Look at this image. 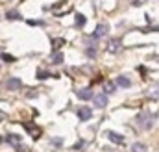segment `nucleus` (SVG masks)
<instances>
[{
  "instance_id": "nucleus-1",
  "label": "nucleus",
  "mask_w": 159,
  "mask_h": 152,
  "mask_svg": "<svg viewBox=\"0 0 159 152\" xmlns=\"http://www.w3.org/2000/svg\"><path fill=\"white\" fill-rule=\"evenodd\" d=\"M137 124L143 126V128H152V124H154V117H152V113H148V112L139 113L137 115Z\"/></svg>"
},
{
  "instance_id": "nucleus-2",
  "label": "nucleus",
  "mask_w": 159,
  "mask_h": 152,
  "mask_svg": "<svg viewBox=\"0 0 159 152\" xmlns=\"http://www.w3.org/2000/svg\"><path fill=\"white\" fill-rule=\"evenodd\" d=\"M93 102H94V108H96V110H104V108L107 106V95H106V93L94 95V97H93Z\"/></svg>"
},
{
  "instance_id": "nucleus-3",
  "label": "nucleus",
  "mask_w": 159,
  "mask_h": 152,
  "mask_svg": "<svg viewBox=\"0 0 159 152\" xmlns=\"http://www.w3.org/2000/svg\"><path fill=\"white\" fill-rule=\"evenodd\" d=\"M20 87H22L20 78L11 76V78H7V80H6V89H9V91H17V89H20Z\"/></svg>"
},
{
  "instance_id": "nucleus-4",
  "label": "nucleus",
  "mask_w": 159,
  "mask_h": 152,
  "mask_svg": "<svg viewBox=\"0 0 159 152\" xmlns=\"http://www.w3.org/2000/svg\"><path fill=\"white\" fill-rule=\"evenodd\" d=\"M78 117L80 121H89L93 117V110L87 108V106H81V108H78Z\"/></svg>"
},
{
  "instance_id": "nucleus-5",
  "label": "nucleus",
  "mask_w": 159,
  "mask_h": 152,
  "mask_svg": "<svg viewBox=\"0 0 159 152\" xmlns=\"http://www.w3.org/2000/svg\"><path fill=\"white\" fill-rule=\"evenodd\" d=\"M120 46H122L120 39H109V43H107V52L115 54V52H119L120 50Z\"/></svg>"
},
{
  "instance_id": "nucleus-6",
  "label": "nucleus",
  "mask_w": 159,
  "mask_h": 152,
  "mask_svg": "<svg viewBox=\"0 0 159 152\" xmlns=\"http://www.w3.org/2000/svg\"><path fill=\"white\" fill-rule=\"evenodd\" d=\"M24 128L30 132V135H32L34 139H39V135L43 134V130H41V128H37V126H32V124H28V122H24Z\"/></svg>"
},
{
  "instance_id": "nucleus-7",
  "label": "nucleus",
  "mask_w": 159,
  "mask_h": 152,
  "mask_svg": "<svg viewBox=\"0 0 159 152\" xmlns=\"http://www.w3.org/2000/svg\"><path fill=\"white\" fill-rule=\"evenodd\" d=\"M107 137H109V141L111 143H115V145H122L124 143V135H120V134H117V132H107Z\"/></svg>"
},
{
  "instance_id": "nucleus-8",
  "label": "nucleus",
  "mask_w": 159,
  "mask_h": 152,
  "mask_svg": "<svg viewBox=\"0 0 159 152\" xmlns=\"http://www.w3.org/2000/svg\"><path fill=\"white\" fill-rule=\"evenodd\" d=\"M107 32H109V26H107V24H98V26H96V30H94V34H93V37H96V39L104 37Z\"/></svg>"
},
{
  "instance_id": "nucleus-9",
  "label": "nucleus",
  "mask_w": 159,
  "mask_h": 152,
  "mask_svg": "<svg viewBox=\"0 0 159 152\" xmlns=\"http://www.w3.org/2000/svg\"><path fill=\"white\" fill-rule=\"evenodd\" d=\"M119 87H124V89H128L129 85H131V80L128 78V76H124V74H120V76H117V82H115Z\"/></svg>"
},
{
  "instance_id": "nucleus-10",
  "label": "nucleus",
  "mask_w": 159,
  "mask_h": 152,
  "mask_svg": "<svg viewBox=\"0 0 159 152\" xmlns=\"http://www.w3.org/2000/svg\"><path fill=\"white\" fill-rule=\"evenodd\" d=\"M76 95H78V98H81V100H91V98L94 97V95H93V91H91L89 87H85V89H80Z\"/></svg>"
},
{
  "instance_id": "nucleus-11",
  "label": "nucleus",
  "mask_w": 159,
  "mask_h": 152,
  "mask_svg": "<svg viewBox=\"0 0 159 152\" xmlns=\"http://www.w3.org/2000/svg\"><path fill=\"white\" fill-rule=\"evenodd\" d=\"M6 141L11 143V145H15V147H19V145H20V135H17V134H9V135L6 137Z\"/></svg>"
},
{
  "instance_id": "nucleus-12",
  "label": "nucleus",
  "mask_w": 159,
  "mask_h": 152,
  "mask_svg": "<svg viewBox=\"0 0 159 152\" xmlns=\"http://www.w3.org/2000/svg\"><path fill=\"white\" fill-rule=\"evenodd\" d=\"M115 89H117V83H115V82H106V83H104V93H106V95H107V93H109V95L115 93Z\"/></svg>"
},
{
  "instance_id": "nucleus-13",
  "label": "nucleus",
  "mask_w": 159,
  "mask_h": 152,
  "mask_svg": "<svg viewBox=\"0 0 159 152\" xmlns=\"http://www.w3.org/2000/svg\"><path fill=\"white\" fill-rule=\"evenodd\" d=\"M50 61H52L54 65H59V63H63V54H59V52H54V54L50 56Z\"/></svg>"
},
{
  "instance_id": "nucleus-14",
  "label": "nucleus",
  "mask_w": 159,
  "mask_h": 152,
  "mask_svg": "<svg viewBox=\"0 0 159 152\" xmlns=\"http://www.w3.org/2000/svg\"><path fill=\"white\" fill-rule=\"evenodd\" d=\"M6 19H9V21H19V19H22V17H20V13H19V11L11 9V11H7V13H6Z\"/></svg>"
},
{
  "instance_id": "nucleus-15",
  "label": "nucleus",
  "mask_w": 159,
  "mask_h": 152,
  "mask_svg": "<svg viewBox=\"0 0 159 152\" xmlns=\"http://www.w3.org/2000/svg\"><path fill=\"white\" fill-rule=\"evenodd\" d=\"M131 152H146V145L144 143H133L131 145Z\"/></svg>"
},
{
  "instance_id": "nucleus-16",
  "label": "nucleus",
  "mask_w": 159,
  "mask_h": 152,
  "mask_svg": "<svg viewBox=\"0 0 159 152\" xmlns=\"http://www.w3.org/2000/svg\"><path fill=\"white\" fill-rule=\"evenodd\" d=\"M85 22H87V19H85L81 13H78V15H76V26L81 28V26H85Z\"/></svg>"
},
{
  "instance_id": "nucleus-17",
  "label": "nucleus",
  "mask_w": 159,
  "mask_h": 152,
  "mask_svg": "<svg viewBox=\"0 0 159 152\" xmlns=\"http://www.w3.org/2000/svg\"><path fill=\"white\" fill-rule=\"evenodd\" d=\"M63 45H65V39H52V46H54L56 50H57L59 46H63Z\"/></svg>"
},
{
  "instance_id": "nucleus-18",
  "label": "nucleus",
  "mask_w": 159,
  "mask_h": 152,
  "mask_svg": "<svg viewBox=\"0 0 159 152\" xmlns=\"http://www.w3.org/2000/svg\"><path fill=\"white\" fill-rule=\"evenodd\" d=\"M87 56H89V58H94V56H96V45H94V46H93V45L87 46Z\"/></svg>"
},
{
  "instance_id": "nucleus-19",
  "label": "nucleus",
  "mask_w": 159,
  "mask_h": 152,
  "mask_svg": "<svg viewBox=\"0 0 159 152\" xmlns=\"http://www.w3.org/2000/svg\"><path fill=\"white\" fill-rule=\"evenodd\" d=\"M50 143H52V145H56V147H59V145H61L63 141H61L59 137H52V139H50Z\"/></svg>"
},
{
  "instance_id": "nucleus-20",
  "label": "nucleus",
  "mask_w": 159,
  "mask_h": 152,
  "mask_svg": "<svg viewBox=\"0 0 159 152\" xmlns=\"http://www.w3.org/2000/svg\"><path fill=\"white\" fill-rule=\"evenodd\" d=\"M37 76H39V80H44V78H48V73H46V71H43V69H41L39 73H37Z\"/></svg>"
},
{
  "instance_id": "nucleus-21",
  "label": "nucleus",
  "mask_w": 159,
  "mask_h": 152,
  "mask_svg": "<svg viewBox=\"0 0 159 152\" xmlns=\"http://www.w3.org/2000/svg\"><path fill=\"white\" fill-rule=\"evenodd\" d=\"M28 24H32V26H34V24H37V26H43L44 22H43V21H28Z\"/></svg>"
},
{
  "instance_id": "nucleus-22",
  "label": "nucleus",
  "mask_w": 159,
  "mask_h": 152,
  "mask_svg": "<svg viewBox=\"0 0 159 152\" xmlns=\"http://www.w3.org/2000/svg\"><path fill=\"white\" fill-rule=\"evenodd\" d=\"M143 2H144V0H133L131 4H133V6H143Z\"/></svg>"
}]
</instances>
